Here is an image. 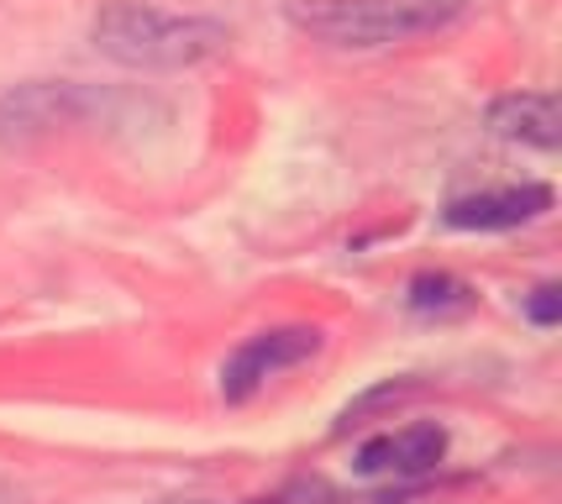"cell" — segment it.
Returning a JSON list of instances; mask_svg holds the SVG:
<instances>
[{"instance_id": "ba28073f", "label": "cell", "mask_w": 562, "mask_h": 504, "mask_svg": "<svg viewBox=\"0 0 562 504\" xmlns=\"http://www.w3.org/2000/svg\"><path fill=\"white\" fill-rule=\"evenodd\" d=\"M405 311L426 315V321H447V315L473 311V289L458 273H441V268H420L416 279L405 284Z\"/></svg>"}, {"instance_id": "52a82bcc", "label": "cell", "mask_w": 562, "mask_h": 504, "mask_svg": "<svg viewBox=\"0 0 562 504\" xmlns=\"http://www.w3.org/2000/svg\"><path fill=\"white\" fill-rule=\"evenodd\" d=\"M484 121H490L494 137L537 147V153H558V143H562V116H558V96H552V90H510V96H494Z\"/></svg>"}, {"instance_id": "3957f363", "label": "cell", "mask_w": 562, "mask_h": 504, "mask_svg": "<svg viewBox=\"0 0 562 504\" xmlns=\"http://www.w3.org/2000/svg\"><path fill=\"white\" fill-rule=\"evenodd\" d=\"M111 105H116V96H105L95 85L32 79V85H16L11 96H0V143H32V137H48L58 126L105 121Z\"/></svg>"}, {"instance_id": "9c48e42d", "label": "cell", "mask_w": 562, "mask_h": 504, "mask_svg": "<svg viewBox=\"0 0 562 504\" xmlns=\"http://www.w3.org/2000/svg\"><path fill=\"white\" fill-rule=\"evenodd\" d=\"M520 315H526L537 332H552V326L562 321V284L547 279V284H537L531 294H520Z\"/></svg>"}, {"instance_id": "30bf717a", "label": "cell", "mask_w": 562, "mask_h": 504, "mask_svg": "<svg viewBox=\"0 0 562 504\" xmlns=\"http://www.w3.org/2000/svg\"><path fill=\"white\" fill-rule=\"evenodd\" d=\"M0 504H26V500L16 494V489H5V483H0Z\"/></svg>"}, {"instance_id": "7a4b0ae2", "label": "cell", "mask_w": 562, "mask_h": 504, "mask_svg": "<svg viewBox=\"0 0 562 504\" xmlns=\"http://www.w3.org/2000/svg\"><path fill=\"white\" fill-rule=\"evenodd\" d=\"M468 16V0H290L284 22L342 53H379L447 32Z\"/></svg>"}, {"instance_id": "6da1fadb", "label": "cell", "mask_w": 562, "mask_h": 504, "mask_svg": "<svg viewBox=\"0 0 562 504\" xmlns=\"http://www.w3.org/2000/svg\"><path fill=\"white\" fill-rule=\"evenodd\" d=\"M90 43H95L100 58H111L122 69L179 74L226 53L232 32L216 16H184V11H164V5H147V0H116V5L95 11Z\"/></svg>"}, {"instance_id": "5b68a950", "label": "cell", "mask_w": 562, "mask_h": 504, "mask_svg": "<svg viewBox=\"0 0 562 504\" xmlns=\"http://www.w3.org/2000/svg\"><path fill=\"white\" fill-rule=\"evenodd\" d=\"M447 447H452L447 426L416 421V426H400V432L368 436L363 447L352 452V473L358 479H390L394 489H405V483L437 473L441 462H447Z\"/></svg>"}, {"instance_id": "277c9868", "label": "cell", "mask_w": 562, "mask_h": 504, "mask_svg": "<svg viewBox=\"0 0 562 504\" xmlns=\"http://www.w3.org/2000/svg\"><path fill=\"white\" fill-rule=\"evenodd\" d=\"M316 352H321L316 326H273V332L247 336L243 347L221 362V373H216L221 400H226V405H247L269 379L290 373V368H300V362H311Z\"/></svg>"}, {"instance_id": "8992f818", "label": "cell", "mask_w": 562, "mask_h": 504, "mask_svg": "<svg viewBox=\"0 0 562 504\" xmlns=\"http://www.w3.org/2000/svg\"><path fill=\"white\" fill-rule=\"evenodd\" d=\"M558 205L552 184L526 179V184H499V190H473L458 194L441 205V226L452 232H515V226H531Z\"/></svg>"}]
</instances>
